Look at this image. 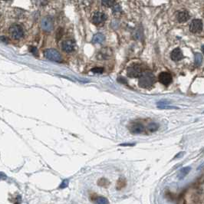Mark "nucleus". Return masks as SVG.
I'll use <instances>...</instances> for the list:
<instances>
[{
    "label": "nucleus",
    "instance_id": "nucleus-1",
    "mask_svg": "<svg viewBox=\"0 0 204 204\" xmlns=\"http://www.w3.org/2000/svg\"><path fill=\"white\" fill-rule=\"evenodd\" d=\"M139 77V85L141 88H148L154 84V75L150 71H146V72L142 73V75Z\"/></svg>",
    "mask_w": 204,
    "mask_h": 204
},
{
    "label": "nucleus",
    "instance_id": "nucleus-2",
    "mask_svg": "<svg viewBox=\"0 0 204 204\" xmlns=\"http://www.w3.org/2000/svg\"><path fill=\"white\" fill-rule=\"evenodd\" d=\"M9 34L11 37L15 40H19L24 35V30L19 25L15 24L9 28Z\"/></svg>",
    "mask_w": 204,
    "mask_h": 204
},
{
    "label": "nucleus",
    "instance_id": "nucleus-3",
    "mask_svg": "<svg viewBox=\"0 0 204 204\" xmlns=\"http://www.w3.org/2000/svg\"><path fill=\"white\" fill-rule=\"evenodd\" d=\"M44 55L47 59L51 60L52 62H61L62 61V58L61 54L54 48H49L46 49L44 52Z\"/></svg>",
    "mask_w": 204,
    "mask_h": 204
},
{
    "label": "nucleus",
    "instance_id": "nucleus-4",
    "mask_svg": "<svg viewBox=\"0 0 204 204\" xmlns=\"http://www.w3.org/2000/svg\"><path fill=\"white\" fill-rule=\"evenodd\" d=\"M142 73H143V71H142L141 67L138 64H133L132 66L129 67L127 69V75L133 78L140 77Z\"/></svg>",
    "mask_w": 204,
    "mask_h": 204
},
{
    "label": "nucleus",
    "instance_id": "nucleus-5",
    "mask_svg": "<svg viewBox=\"0 0 204 204\" xmlns=\"http://www.w3.org/2000/svg\"><path fill=\"white\" fill-rule=\"evenodd\" d=\"M107 19V16L104 13L101 12H98L95 13L92 16V22L96 26L101 25L103 22H104V21Z\"/></svg>",
    "mask_w": 204,
    "mask_h": 204
},
{
    "label": "nucleus",
    "instance_id": "nucleus-6",
    "mask_svg": "<svg viewBox=\"0 0 204 204\" xmlns=\"http://www.w3.org/2000/svg\"><path fill=\"white\" fill-rule=\"evenodd\" d=\"M203 29V22L200 19H194L192 21L189 26V30L193 33H197Z\"/></svg>",
    "mask_w": 204,
    "mask_h": 204
},
{
    "label": "nucleus",
    "instance_id": "nucleus-7",
    "mask_svg": "<svg viewBox=\"0 0 204 204\" xmlns=\"http://www.w3.org/2000/svg\"><path fill=\"white\" fill-rule=\"evenodd\" d=\"M54 27L53 21L51 18L45 17L41 20V28L45 32H51Z\"/></svg>",
    "mask_w": 204,
    "mask_h": 204
},
{
    "label": "nucleus",
    "instance_id": "nucleus-8",
    "mask_svg": "<svg viewBox=\"0 0 204 204\" xmlns=\"http://www.w3.org/2000/svg\"><path fill=\"white\" fill-rule=\"evenodd\" d=\"M159 81L163 85L168 86L172 82V76L167 72H161L159 75Z\"/></svg>",
    "mask_w": 204,
    "mask_h": 204
},
{
    "label": "nucleus",
    "instance_id": "nucleus-9",
    "mask_svg": "<svg viewBox=\"0 0 204 204\" xmlns=\"http://www.w3.org/2000/svg\"><path fill=\"white\" fill-rule=\"evenodd\" d=\"M62 48L64 52L70 53L73 52L75 48V43L72 40H65L62 43Z\"/></svg>",
    "mask_w": 204,
    "mask_h": 204
},
{
    "label": "nucleus",
    "instance_id": "nucleus-10",
    "mask_svg": "<svg viewBox=\"0 0 204 204\" xmlns=\"http://www.w3.org/2000/svg\"><path fill=\"white\" fill-rule=\"evenodd\" d=\"M170 57H171L172 60L174 61V62H179L183 58V55L182 51L179 48H176L173 50V52H171V55H170Z\"/></svg>",
    "mask_w": 204,
    "mask_h": 204
},
{
    "label": "nucleus",
    "instance_id": "nucleus-11",
    "mask_svg": "<svg viewBox=\"0 0 204 204\" xmlns=\"http://www.w3.org/2000/svg\"><path fill=\"white\" fill-rule=\"evenodd\" d=\"M176 19L179 22H185L189 19V13L187 12V11H182L180 12L177 13L176 15Z\"/></svg>",
    "mask_w": 204,
    "mask_h": 204
},
{
    "label": "nucleus",
    "instance_id": "nucleus-12",
    "mask_svg": "<svg viewBox=\"0 0 204 204\" xmlns=\"http://www.w3.org/2000/svg\"><path fill=\"white\" fill-rule=\"evenodd\" d=\"M130 130L133 133H140L144 131V126L140 124L136 123V124H131Z\"/></svg>",
    "mask_w": 204,
    "mask_h": 204
},
{
    "label": "nucleus",
    "instance_id": "nucleus-13",
    "mask_svg": "<svg viewBox=\"0 0 204 204\" xmlns=\"http://www.w3.org/2000/svg\"><path fill=\"white\" fill-rule=\"evenodd\" d=\"M111 50H109L108 48H104L103 50H101L100 53L98 55V59H107L109 58V57L111 56Z\"/></svg>",
    "mask_w": 204,
    "mask_h": 204
},
{
    "label": "nucleus",
    "instance_id": "nucleus-14",
    "mask_svg": "<svg viewBox=\"0 0 204 204\" xmlns=\"http://www.w3.org/2000/svg\"><path fill=\"white\" fill-rule=\"evenodd\" d=\"M104 39H105V37H104V35L103 34L98 33V34L95 35L94 37H93L92 42L95 43V44H101V43L104 42Z\"/></svg>",
    "mask_w": 204,
    "mask_h": 204
},
{
    "label": "nucleus",
    "instance_id": "nucleus-15",
    "mask_svg": "<svg viewBox=\"0 0 204 204\" xmlns=\"http://www.w3.org/2000/svg\"><path fill=\"white\" fill-rule=\"evenodd\" d=\"M190 170H191V168L189 167H184L183 168V169H181V170L180 171V173H179L178 178L180 179V180H183L185 176H187V174H189Z\"/></svg>",
    "mask_w": 204,
    "mask_h": 204
},
{
    "label": "nucleus",
    "instance_id": "nucleus-16",
    "mask_svg": "<svg viewBox=\"0 0 204 204\" xmlns=\"http://www.w3.org/2000/svg\"><path fill=\"white\" fill-rule=\"evenodd\" d=\"M203 62V55L200 53L195 54V65L196 66H200L202 64Z\"/></svg>",
    "mask_w": 204,
    "mask_h": 204
},
{
    "label": "nucleus",
    "instance_id": "nucleus-17",
    "mask_svg": "<svg viewBox=\"0 0 204 204\" xmlns=\"http://www.w3.org/2000/svg\"><path fill=\"white\" fill-rule=\"evenodd\" d=\"M115 0H102V5L106 7H111L114 5Z\"/></svg>",
    "mask_w": 204,
    "mask_h": 204
},
{
    "label": "nucleus",
    "instance_id": "nucleus-18",
    "mask_svg": "<svg viewBox=\"0 0 204 204\" xmlns=\"http://www.w3.org/2000/svg\"><path fill=\"white\" fill-rule=\"evenodd\" d=\"M159 128V125L156 124V123H150V124H148V130L150 131H156L157 129Z\"/></svg>",
    "mask_w": 204,
    "mask_h": 204
},
{
    "label": "nucleus",
    "instance_id": "nucleus-19",
    "mask_svg": "<svg viewBox=\"0 0 204 204\" xmlns=\"http://www.w3.org/2000/svg\"><path fill=\"white\" fill-rule=\"evenodd\" d=\"M113 13L114 15H118V14H120L121 13V8L119 5H116V6H113Z\"/></svg>",
    "mask_w": 204,
    "mask_h": 204
},
{
    "label": "nucleus",
    "instance_id": "nucleus-20",
    "mask_svg": "<svg viewBox=\"0 0 204 204\" xmlns=\"http://www.w3.org/2000/svg\"><path fill=\"white\" fill-rule=\"evenodd\" d=\"M96 203H99V204H106V203H108V200L106 199V198L104 197H98L96 199Z\"/></svg>",
    "mask_w": 204,
    "mask_h": 204
},
{
    "label": "nucleus",
    "instance_id": "nucleus-21",
    "mask_svg": "<svg viewBox=\"0 0 204 204\" xmlns=\"http://www.w3.org/2000/svg\"><path fill=\"white\" fill-rule=\"evenodd\" d=\"M104 71V68H95L92 69V71L94 73H102Z\"/></svg>",
    "mask_w": 204,
    "mask_h": 204
},
{
    "label": "nucleus",
    "instance_id": "nucleus-22",
    "mask_svg": "<svg viewBox=\"0 0 204 204\" xmlns=\"http://www.w3.org/2000/svg\"><path fill=\"white\" fill-rule=\"evenodd\" d=\"M62 28H58V30L57 31V34H56V36H57V39H59L62 38Z\"/></svg>",
    "mask_w": 204,
    "mask_h": 204
},
{
    "label": "nucleus",
    "instance_id": "nucleus-23",
    "mask_svg": "<svg viewBox=\"0 0 204 204\" xmlns=\"http://www.w3.org/2000/svg\"><path fill=\"white\" fill-rule=\"evenodd\" d=\"M30 51L32 54H34L35 55H38V50L35 47H31Z\"/></svg>",
    "mask_w": 204,
    "mask_h": 204
},
{
    "label": "nucleus",
    "instance_id": "nucleus-24",
    "mask_svg": "<svg viewBox=\"0 0 204 204\" xmlns=\"http://www.w3.org/2000/svg\"><path fill=\"white\" fill-rule=\"evenodd\" d=\"M0 40L2 41V42H4V43H9V39H8V38H6V36H1L0 37Z\"/></svg>",
    "mask_w": 204,
    "mask_h": 204
},
{
    "label": "nucleus",
    "instance_id": "nucleus-25",
    "mask_svg": "<svg viewBox=\"0 0 204 204\" xmlns=\"http://www.w3.org/2000/svg\"><path fill=\"white\" fill-rule=\"evenodd\" d=\"M67 185H68V180H64V181L63 182V183L60 186V187H62V188H63V187H67Z\"/></svg>",
    "mask_w": 204,
    "mask_h": 204
},
{
    "label": "nucleus",
    "instance_id": "nucleus-26",
    "mask_svg": "<svg viewBox=\"0 0 204 204\" xmlns=\"http://www.w3.org/2000/svg\"><path fill=\"white\" fill-rule=\"evenodd\" d=\"M121 146H133L134 145V144H120Z\"/></svg>",
    "mask_w": 204,
    "mask_h": 204
},
{
    "label": "nucleus",
    "instance_id": "nucleus-27",
    "mask_svg": "<svg viewBox=\"0 0 204 204\" xmlns=\"http://www.w3.org/2000/svg\"><path fill=\"white\" fill-rule=\"evenodd\" d=\"M202 51H203V54H204V45H203V47H202Z\"/></svg>",
    "mask_w": 204,
    "mask_h": 204
}]
</instances>
